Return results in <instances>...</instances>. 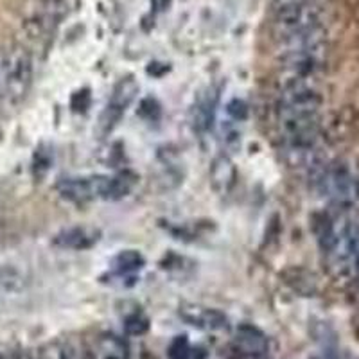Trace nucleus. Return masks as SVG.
Masks as SVG:
<instances>
[{
    "mask_svg": "<svg viewBox=\"0 0 359 359\" xmlns=\"http://www.w3.org/2000/svg\"><path fill=\"white\" fill-rule=\"evenodd\" d=\"M320 192L339 210H348L359 203V175L341 163H331L316 172Z\"/></svg>",
    "mask_w": 359,
    "mask_h": 359,
    "instance_id": "4",
    "label": "nucleus"
},
{
    "mask_svg": "<svg viewBox=\"0 0 359 359\" xmlns=\"http://www.w3.org/2000/svg\"><path fill=\"white\" fill-rule=\"evenodd\" d=\"M318 243L327 262L341 277L359 280V221L347 214L320 221Z\"/></svg>",
    "mask_w": 359,
    "mask_h": 359,
    "instance_id": "2",
    "label": "nucleus"
},
{
    "mask_svg": "<svg viewBox=\"0 0 359 359\" xmlns=\"http://www.w3.org/2000/svg\"><path fill=\"white\" fill-rule=\"evenodd\" d=\"M180 316L189 325L201 329V331H223L229 327V318L221 311L212 307L198 306V304H184L180 306Z\"/></svg>",
    "mask_w": 359,
    "mask_h": 359,
    "instance_id": "6",
    "label": "nucleus"
},
{
    "mask_svg": "<svg viewBox=\"0 0 359 359\" xmlns=\"http://www.w3.org/2000/svg\"><path fill=\"white\" fill-rule=\"evenodd\" d=\"M131 187H133V182L124 175H88L62 180L57 184V192L63 200L74 201V203H86V201L95 200H121L130 194Z\"/></svg>",
    "mask_w": 359,
    "mask_h": 359,
    "instance_id": "3",
    "label": "nucleus"
},
{
    "mask_svg": "<svg viewBox=\"0 0 359 359\" xmlns=\"http://www.w3.org/2000/svg\"><path fill=\"white\" fill-rule=\"evenodd\" d=\"M0 359H17V351H9V348H0Z\"/></svg>",
    "mask_w": 359,
    "mask_h": 359,
    "instance_id": "18",
    "label": "nucleus"
},
{
    "mask_svg": "<svg viewBox=\"0 0 359 359\" xmlns=\"http://www.w3.org/2000/svg\"><path fill=\"white\" fill-rule=\"evenodd\" d=\"M205 352L192 347L185 336H178L169 347V359H203Z\"/></svg>",
    "mask_w": 359,
    "mask_h": 359,
    "instance_id": "14",
    "label": "nucleus"
},
{
    "mask_svg": "<svg viewBox=\"0 0 359 359\" xmlns=\"http://www.w3.org/2000/svg\"><path fill=\"white\" fill-rule=\"evenodd\" d=\"M90 359H130V345L124 338L104 332L88 345Z\"/></svg>",
    "mask_w": 359,
    "mask_h": 359,
    "instance_id": "9",
    "label": "nucleus"
},
{
    "mask_svg": "<svg viewBox=\"0 0 359 359\" xmlns=\"http://www.w3.org/2000/svg\"><path fill=\"white\" fill-rule=\"evenodd\" d=\"M137 94H139V85H137L135 79H121L115 85L114 92H111L110 99L107 102V107L102 110L101 118H99V131L102 135L110 133L121 123V118L126 114L128 108L131 107V102L135 101Z\"/></svg>",
    "mask_w": 359,
    "mask_h": 359,
    "instance_id": "5",
    "label": "nucleus"
},
{
    "mask_svg": "<svg viewBox=\"0 0 359 359\" xmlns=\"http://www.w3.org/2000/svg\"><path fill=\"white\" fill-rule=\"evenodd\" d=\"M38 348L41 359H90L88 345L76 338L56 339Z\"/></svg>",
    "mask_w": 359,
    "mask_h": 359,
    "instance_id": "10",
    "label": "nucleus"
},
{
    "mask_svg": "<svg viewBox=\"0 0 359 359\" xmlns=\"http://www.w3.org/2000/svg\"><path fill=\"white\" fill-rule=\"evenodd\" d=\"M226 114L232 117L233 123H243V121L246 118V114H248V110H246L245 102L239 101V99H233L229 107H226Z\"/></svg>",
    "mask_w": 359,
    "mask_h": 359,
    "instance_id": "17",
    "label": "nucleus"
},
{
    "mask_svg": "<svg viewBox=\"0 0 359 359\" xmlns=\"http://www.w3.org/2000/svg\"><path fill=\"white\" fill-rule=\"evenodd\" d=\"M101 239V230L95 226H70V229L62 230L54 237V246L62 250H74V252H83L92 246H95Z\"/></svg>",
    "mask_w": 359,
    "mask_h": 359,
    "instance_id": "8",
    "label": "nucleus"
},
{
    "mask_svg": "<svg viewBox=\"0 0 359 359\" xmlns=\"http://www.w3.org/2000/svg\"><path fill=\"white\" fill-rule=\"evenodd\" d=\"M322 95L318 81L282 79L278 94V128L284 149L297 163L314 158L320 140Z\"/></svg>",
    "mask_w": 359,
    "mask_h": 359,
    "instance_id": "1",
    "label": "nucleus"
},
{
    "mask_svg": "<svg viewBox=\"0 0 359 359\" xmlns=\"http://www.w3.org/2000/svg\"><path fill=\"white\" fill-rule=\"evenodd\" d=\"M144 264L146 261H144L142 253L137 250H123L111 259V271L117 277H133L137 271L144 268Z\"/></svg>",
    "mask_w": 359,
    "mask_h": 359,
    "instance_id": "11",
    "label": "nucleus"
},
{
    "mask_svg": "<svg viewBox=\"0 0 359 359\" xmlns=\"http://www.w3.org/2000/svg\"><path fill=\"white\" fill-rule=\"evenodd\" d=\"M210 178H212V185L217 192L224 194L229 192L230 187L236 182V169H233L232 162L229 156H217L210 169Z\"/></svg>",
    "mask_w": 359,
    "mask_h": 359,
    "instance_id": "12",
    "label": "nucleus"
},
{
    "mask_svg": "<svg viewBox=\"0 0 359 359\" xmlns=\"http://www.w3.org/2000/svg\"><path fill=\"white\" fill-rule=\"evenodd\" d=\"M216 102L217 97L214 92H210V95H203L200 99V102H196L194 107V130L200 131V133H205L212 128L214 124V111H216Z\"/></svg>",
    "mask_w": 359,
    "mask_h": 359,
    "instance_id": "13",
    "label": "nucleus"
},
{
    "mask_svg": "<svg viewBox=\"0 0 359 359\" xmlns=\"http://www.w3.org/2000/svg\"><path fill=\"white\" fill-rule=\"evenodd\" d=\"M24 284V278L15 268H0V297L18 291Z\"/></svg>",
    "mask_w": 359,
    "mask_h": 359,
    "instance_id": "16",
    "label": "nucleus"
},
{
    "mask_svg": "<svg viewBox=\"0 0 359 359\" xmlns=\"http://www.w3.org/2000/svg\"><path fill=\"white\" fill-rule=\"evenodd\" d=\"M123 325L128 336H142L149 331V318L142 311H135L124 318Z\"/></svg>",
    "mask_w": 359,
    "mask_h": 359,
    "instance_id": "15",
    "label": "nucleus"
},
{
    "mask_svg": "<svg viewBox=\"0 0 359 359\" xmlns=\"http://www.w3.org/2000/svg\"><path fill=\"white\" fill-rule=\"evenodd\" d=\"M233 347L245 359H264L269 351V343L264 332L259 331L257 327L241 325L237 327L233 336Z\"/></svg>",
    "mask_w": 359,
    "mask_h": 359,
    "instance_id": "7",
    "label": "nucleus"
}]
</instances>
